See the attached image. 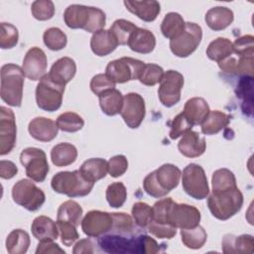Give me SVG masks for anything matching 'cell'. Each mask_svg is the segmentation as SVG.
Returning <instances> with one entry per match:
<instances>
[{
    "mask_svg": "<svg viewBox=\"0 0 254 254\" xmlns=\"http://www.w3.org/2000/svg\"><path fill=\"white\" fill-rule=\"evenodd\" d=\"M98 245L104 252L115 254H155L164 251L158 242L146 235L114 233L101 235L98 239Z\"/></svg>",
    "mask_w": 254,
    "mask_h": 254,
    "instance_id": "obj_1",
    "label": "cell"
},
{
    "mask_svg": "<svg viewBox=\"0 0 254 254\" xmlns=\"http://www.w3.org/2000/svg\"><path fill=\"white\" fill-rule=\"evenodd\" d=\"M64 20L70 29H83L88 33L94 34L103 30L106 16L99 8L72 4L65 9Z\"/></svg>",
    "mask_w": 254,
    "mask_h": 254,
    "instance_id": "obj_2",
    "label": "cell"
},
{
    "mask_svg": "<svg viewBox=\"0 0 254 254\" xmlns=\"http://www.w3.org/2000/svg\"><path fill=\"white\" fill-rule=\"evenodd\" d=\"M25 73L15 64H6L1 67V98L10 106L20 107L23 98Z\"/></svg>",
    "mask_w": 254,
    "mask_h": 254,
    "instance_id": "obj_3",
    "label": "cell"
},
{
    "mask_svg": "<svg viewBox=\"0 0 254 254\" xmlns=\"http://www.w3.org/2000/svg\"><path fill=\"white\" fill-rule=\"evenodd\" d=\"M243 205V194L236 187L213 193L207 198V206L211 214L219 220H227L234 216Z\"/></svg>",
    "mask_w": 254,
    "mask_h": 254,
    "instance_id": "obj_4",
    "label": "cell"
},
{
    "mask_svg": "<svg viewBox=\"0 0 254 254\" xmlns=\"http://www.w3.org/2000/svg\"><path fill=\"white\" fill-rule=\"evenodd\" d=\"M51 186L58 193L65 194L68 197H77L87 195L91 191L94 184L87 181L79 170H75L56 174L52 178Z\"/></svg>",
    "mask_w": 254,
    "mask_h": 254,
    "instance_id": "obj_5",
    "label": "cell"
},
{
    "mask_svg": "<svg viewBox=\"0 0 254 254\" xmlns=\"http://www.w3.org/2000/svg\"><path fill=\"white\" fill-rule=\"evenodd\" d=\"M64 87L45 74L36 87V101L39 108L48 112L58 110L63 102Z\"/></svg>",
    "mask_w": 254,
    "mask_h": 254,
    "instance_id": "obj_6",
    "label": "cell"
},
{
    "mask_svg": "<svg viewBox=\"0 0 254 254\" xmlns=\"http://www.w3.org/2000/svg\"><path fill=\"white\" fill-rule=\"evenodd\" d=\"M144 65L145 63L142 61L123 57L109 62L105 69V74L115 84L124 83L130 80L139 79Z\"/></svg>",
    "mask_w": 254,
    "mask_h": 254,
    "instance_id": "obj_7",
    "label": "cell"
},
{
    "mask_svg": "<svg viewBox=\"0 0 254 254\" xmlns=\"http://www.w3.org/2000/svg\"><path fill=\"white\" fill-rule=\"evenodd\" d=\"M13 200L29 211H36L44 204L46 195L32 181L22 179L12 188Z\"/></svg>",
    "mask_w": 254,
    "mask_h": 254,
    "instance_id": "obj_8",
    "label": "cell"
},
{
    "mask_svg": "<svg viewBox=\"0 0 254 254\" xmlns=\"http://www.w3.org/2000/svg\"><path fill=\"white\" fill-rule=\"evenodd\" d=\"M165 221L166 224L176 228L190 229L199 225L200 212L195 206L187 203H177L172 199L166 211Z\"/></svg>",
    "mask_w": 254,
    "mask_h": 254,
    "instance_id": "obj_9",
    "label": "cell"
},
{
    "mask_svg": "<svg viewBox=\"0 0 254 254\" xmlns=\"http://www.w3.org/2000/svg\"><path fill=\"white\" fill-rule=\"evenodd\" d=\"M201 38V27L195 23L187 22L185 30L178 37L170 40L171 52L179 58H188L196 50Z\"/></svg>",
    "mask_w": 254,
    "mask_h": 254,
    "instance_id": "obj_10",
    "label": "cell"
},
{
    "mask_svg": "<svg viewBox=\"0 0 254 254\" xmlns=\"http://www.w3.org/2000/svg\"><path fill=\"white\" fill-rule=\"evenodd\" d=\"M182 184L184 190L192 198L203 199L209 193V187L204 170L197 164H189L183 171Z\"/></svg>",
    "mask_w": 254,
    "mask_h": 254,
    "instance_id": "obj_11",
    "label": "cell"
},
{
    "mask_svg": "<svg viewBox=\"0 0 254 254\" xmlns=\"http://www.w3.org/2000/svg\"><path fill=\"white\" fill-rule=\"evenodd\" d=\"M20 162L25 167L28 178L37 183L45 181L50 168L46 153L42 149L35 147L24 149L20 154Z\"/></svg>",
    "mask_w": 254,
    "mask_h": 254,
    "instance_id": "obj_12",
    "label": "cell"
},
{
    "mask_svg": "<svg viewBox=\"0 0 254 254\" xmlns=\"http://www.w3.org/2000/svg\"><path fill=\"white\" fill-rule=\"evenodd\" d=\"M184 86V76L177 70H167L158 88V96L166 107L176 105L181 99V90Z\"/></svg>",
    "mask_w": 254,
    "mask_h": 254,
    "instance_id": "obj_13",
    "label": "cell"
},
{
    "mask_svg": "<svg viewBox=\"0 0 254 254\" xmlns=\"http://www.w3.org/2000/svg\"><path fill=\"white\" fill-rule=\"evenodd\" d=\"M125 124L132 129L138 128L146 114L144 98L135 92L127 93L123 99V106L120 112Z\"/></svg>",
    "mask_w": 254,
    "mask_h": 254,
    "instance_id": "obj_14",
    "label": "cell"
},
{
    "mask_svg": "<svg viewBox=\"0 0 254 254\" xmlns=\"http://www.w3.org/2000/svg\"><path fill=\"white\" fill-rule=\"evenodd\" d=\"M17 127L14 112L5 107H0V155L9 154L16 144Z\"/></svg>",
    "mask_w": 254,
    "mask_h": 254,
    "instance_id": "obj_15",
    "label": "cell"
},
{
    "mask_svg": "<svg viewBox=\"0 0 254 254\" xmlns=\"http://www.w3.org/2000/svg\"><path fill=\"white\" fill-rule=\"evenodd\" d=\"M112 224V213L90 210L81 220V229L89 237H100L111 230Z\"/></svg>",
    "mask_w": 254,
    "mask_h": 254,
    "instance_id": "obj_16",
    "label": "cell"
},
{
    "mask_svg": "<svg viewBox=\"0 0 254 254\" xmlns=\"http://www.w3.org/2000/svg\"><path fill=\"white\" fill-rule=\"evenodd\" d=\"M47 65L48 61L45 52L38 47H33L26 53L22 68L25 75L35 81L46 74Z\"/></svg>",
    "mask_w": 254,
    "mask_h": 254,
    "instance_id": "obj_17",
    "label": "cell"
},
{
    "mask_svg": "<svg viewBox=\"0 0 254 254\" xmlns=\"http://www.w3.org/2000/svg\"><path fill=\"white\" fill-rule=\"evenodd\" d=\"M30 135L41 142H50L54 140L59 131L57 122L46 117H36L32 119L28 126Z\"/></svg>",
    "mask_w": 254,
    "mask_h": 254,
    "instance_id": "obj_18",
    "label": "cell"
},
{
    "mask_svg": "<svg viewBox=\"0 0 254 254\" xmlns=\"http://www.w3.org/2000/svg\"><path fill=\"white\" fill-rule=\"evenodd\" d=\"M206 148L205 140L197 132L188 131L178 144V149L182 155L187 158H196L201 156Z\"/></svg>",
    "mask_w": 254,
    "mask_h": 254,
    "instance_id": "obj_19",
    "label": "cell"
},
{
    "mask_svg": "<svg viewBox=\"0 0 254 254\" xmlns=\"http://www.w3.org/2000/svg\"><path fill=\"white\" fill-rule=\"evenodd\" d=\"M75 72V62L71 58L64 57L54 63L48 74L54 81L65 86V84L73 78Z\"/></svg>",
    "mask_w": 254,
    "mask_h": 254,
    "instance_id": "obj_20",
    "label": "cell"
},
{
    "mask_svg": "<svg viewBox=\"0 0 254 254\" xmlns=\"http://www.w3.org/2000/svg\"><path fill=\"white\" fill-rule=\"evenodd\" d=\"M221 247L223 253H253L254 251V239L252 235L242 234L235 236L232 234H226L222 238Z\"/></svg>",
    "mask_w": 254,
    "mask_h": 254,
    "instance_id": "obj_21",
    "label": "cell"
},
{
    "mask_svg": "<svg viewBox=\"0 0 254 254\" xmlns=\"http://www.w3.org/2000/svg\"><path fill=\"white\" fill-rule=\"evenodd\" d=\"M128 11L135 14L145 22H153L161 12V6L158 1H124Z\"/></svg>",
    "mask_w": 254,
    "mask_h": 254,
    "instance_id": "obj_22",
    "label": "cell"
},
{
    "mask_svg": "<svg viewBox=\"0 0 254 254\" xmlns=\"http://www.w3.org/2000/svg\"><path fill=\"white\" fill-rule=\"evenodd\" d=\"M31 230L33 236L39 241H54L59 236L57 222L45 215H40L33 220Z\"/></svg>",
    "mask_w": 254,
    "mask_h": 254,
    "instance_id": "obj_23",
    "label": "cell"
},
{
    "mask_svg": "<svg viewBox=\"0 0 254 254\" xmlns=\"http://www.w3.org/2000/svg\"><path fill=\"white\" fill-rule=\"evenodd\" d=\"M117 46L118 43L109 30H100L94 33L90 39L91 51L98 57H105L111 54Z\"/></svg>",
    "mask_w": 254,
    "mask_h": 254,
    "instance_id": "obj_24",
    "label": "cell"
},
{
    "mask_svg": "<svg viewBox=\"0 0 254 254\" xmlns=\"http://www.w3.org/2000/svg\"><path fill=\"white\" fill-rule=\"evenodd\" d=\"M234 19L231 9L224 6L210 8L204 17L206 25L213 31H221L227 28Z\"/></svg>",
    "mask_w": 254,
    "mask_h": 254,
    "instance_id": "obj_25",
    "label": "cell"
},
{
    "mask_svg": "<svg viewBox=\"0 0 254 254\" xmlns=\"http://www.w3.org/2000/svg\"><path fill=\"white\" fill-rule=\"evenodd\" d=\"M128 46L133 52L149 54L155 49L156 38L151 31L143 28H137L130 36Z\"/></svg>",
    "mask_w": 254,
    "mask_h": 254,
    "instance_id": "obj_26",
    "label": "cell"
},
{
    "mask_svg": "<svg viewBox=\"0 0 254 254\" xmlns=\"http://www.w3.org/2000/svg\"><path fill=\"white\" fill-rule=\"evenodd\" d=\"M154 172L158 184L168 193L178 187L182 172L177 166L173 164H164Z\"/></svg>",
    "mask_w": 254,
    "mask_h": 254,
    "instance_id": "obj_27",
    "label": "cell"
},
{
    "mask_svg": "<svg viewBox=\"0 0 254 254\" xmlns=\"http://www.w3.org/2000/svg\"><path fill=\"white\" fill-rule=\"evenodd\" d=\"M209 106L207 102L201 97H192L185 103L184 115L193 125L201 124L209 113Z\"/></svg>",
    "mask_w": 254,
    "mask_h": 254,
    "instance_id": "obj_28",
    "label": "cell"
},
{
    "mask_svg": "<svg viewBox=\"0 0 254 254\" xmlns=\"http://www.w3.org/2000/svg\"><path fill=\"white\" fill-rule=\"evenodd\" d=\"M98 98L100 108L104 114L108 116H114L121 112L124 96L118 89H108L101 93Z\"/></svg>",
    "mask_w": 254,
    "mask_h": 254,
    "instance_id": "obj_29",
    "label": "cell"
},
{
    "mask_svg": "<svg viewBox=\"0 0 254 254\" xmlns=\"http://www.w3.org/2000/svg\"><path fill=\"white\" fill-rule=\"evenodd\" d=\"M81 175L89 182L96 183L108 173L107 162L101 158H91L83 162L79 168Z\"/></svg>",
    "mask_w": 254,
    "mask_h": 254,
    "instance_id": "obj_30",
    "label": "cell"
},
{
    "mask_svg": "<svg viewBox=\"0 0 254 254\" xmlns=\"http://www.w3.org/2000/svg\"><path fill=\"white\" fill-rule=\"evenodd\" d=\"M77 158V150L70 143H60L51 151V159L55 166L65 167L75 162Z\"/></svg>",
    "mask_w": 254,
    "mask_h": 254,
    "instance_id": "obj_31",
    "label": "cell"
},
{
    "mask_svg": "<svg viewBox=\"0 0 254 254\" xmlns=\"http://www.w3.org/2000/svg\"><path fill=\"white\" fill-rule=\"evenodd\" d=\"M229 121L230 116L228 114L219 110L209 111L205 119L201 122L200 129L204 135L217 134L229 124Z\"/></svg>",
    "mask_w": 254,
    "mask_h": 254,
    "instance_id": "obj_32",
    "label": "cell"
},
{
    "mask_svg": "<svg viewBox=\"0 0 254 254\" xmlns=\"http://www.w3.org/2000/svg\"><path fill=\"white\" fill-rule=\"evenodd\" d=\"M30 246V236L23 229L12 230L6 238V249L10 254H24Z\"/></svg>",
    "mask_w": 254,
    "mask_h": 254,
    "instance_id": "obj_33",
    "label": "cell"
},
{
    "mask_svg": "<svg viewBox=\"0 0 254 254\" xmlns=\"http://www.w3.org/2000/svg\"><path fill=\"white\" fill-rule=\"evenodd\" d=\"M185 26L186 23L179 13L170 12L162 21L161 32L164 37L172 40L178 37L185 30Z\"/></svg>",
    "mask_w": 254,
    "mask_h": 254,
    "instance_id": "obj_34",
    "label": "cell"
},
{
    "mask_svg": "<svg viewBox=\"0 0 254 254\" xmlns=\"http://www.w3.org/2000/svg\"><path fill=\"white\" fill-rule=\"evenodd\" d=\"M232 43L230 42V40L222 37L213 40L206 49V56L208 57V59L217 63L229 56H232Z\"/></svg>",
    "mask_w": 254,
    "mask_h": 254,
    "instance_id": "obj_35",
    "label": "cell"
},
{
    "mask_svg": "<svg viewBox=\"0 0 254 254\" xmlns=\"http://www.w3.org/2000/svg\"><path fill=\"white\" fill-rule=\"evenodd\" d=\"M82 217V208L81 206L74 200H66L63 202L57 213V220L68 221L75 226H78L81 222Z\"/></svg>",
    "mask_w": 254,
    "mask_h": 254,
    "instance_id": "obj_36",
    "label": "cell"
},
{
    "mask_svg": "<svg viewBox=\"0 0 254 254\" xmlns=\"http://www.w3.org/2000/svg\"><path fill=\"white\" fill-rule=\"evenodd\" d=\"M211 184L213 193L234 189L237 187L234 174L230 170L225 168L214 171L211 178Z\"/></svg>",
    "mask_w": 254,
    "mask_h": 254,
    "instance_id": "obj_37",
    "label": "cell"
},
{
    "mask_svg": "<svg viewBox=\"0 0 254 254\" xmlns=\"http://www.w3.org/2000/svg\"><path fill=\"white\" fill-rule=\"evenodd\" d=\"M182 242L185 246L190 249H199L201 248L207 239V234L204 228L200 225L190 229L181 230Z\"/></svg>",
    "mask_w": 254,
    "mask_h": 254,
    "instance_id": "obj_38",
    "label": "cell"
},
{
    "mask_svg": "<svg viewBox=\"0 0 254 254\" xmlns=\"http://www.w3.org/2000/svg\"><path fill=\"white\" fill-rule=\"evenodd\" d=\"M138 27L132 22L125 19H118L114 21L109 31L116 39L118 45H128L130 36Z\"/></svg>",
    "mask_w": 254,
    "mask_h": 254,
    "instance_id": "obj_39",
    "label": "cell"
},
{
    "mask_svg": "<svg viewBox=\"0 0 254 254\" xmlns=\"http://www.w3.org/2000/svg\"><path fill=\"white\" fill-rule=\"evenodd\" d=\"M44 44L51 51H60L65 48L67 39L66 35L59 28L52 27L45 31L43 35Z\"/></svg>",
    "mask_w": 254,
    "mask_h": 254,
    "instance_id": "obj_40",
    "label": "cell"
},
{
    "mask_svg": "<svg viewBox=\"0 0 254 254\" xmlns=\"http://www.w3.org/2000/svg\"><path fill=\"white\" fill-rule=\"evenodd\" d=\"M105 196L111 207H121L127 198V190L124 184L121 182H115L109 185L106 189Z\"/></svg>",
    "mask_w": 254,
    "mask_h": 254,
    "instance_id": "obj_41",
    "label": "cell"
},
{
    "mask_svg": "<svg viewBox=\"0 0 254 254\" xmlns=\"http://www.w3.org/2000/svg\"><path fill=\"white\" fill-rule=\"evenodd\" d=\"M57 124L62 131L73 133L79 131L83 127L84 121L81 116L74 112H64L58 117Z\"/></svg>",
    "mask_w": 254,
    "mask_h": 254,
    "instance_id": "obj_42",
    "label": "cell"
},
{
    "mask_svg": "<svg viewBox=\"0 0 254 254\" xmlns=\"http://www.w3.org/2000/svg\"><path fill=\"white\" fill-rule=\"evenodd\" d=\"M132 217L139 227L146 228L153 220V209L145 202H135L132 207Z\"/></svg>",
    "mask_w": 254,
    "mask_h": 254,
    "instance_id": "obj_43",
    "label": "cell"
},
{
    "mask_svg": "<svg viewBox=\"0 0 254 254\" xmlns=\"http://www.w3.org/2000/svg\"><path fill=\"white\" fill-rule=\"evenodd\" d=\"M164 73V69L160 65L155 64H145L139 76V80L144 85L153 86L162 80Z\"/></svg>",
    "mask_w": 254,
    "mask_h": 254,
    "instance_id": "obj_44",
    "label": "cell"
},
{
    "mask_svg": "<svg viewBox=\"0 0 254 254\" xmlns=\"http://www.w3.org/2000/svg\"><path fill=\"white\" fill-rule=\"evenodd\" d=\"M113 224L111 232L120 234H133L134 222L132 217L125 212H113L112 213Z\"/></svg>",
    "mask_w": 254,
    "mask_h": 254,
    "instance_id": "obj_45",
    "label": "cell"
},
{
    "mask_svg": "<svg viewBox=\"0 0 254 254\" xmlns=\"http://www.w3.org/2000/svg\"><path fill=\"white\" fill-rule=\"evenodd\" d=\"M31 12L35 19L47 21L53 18L55 14V5L51 0H37L32 3Z\"/></svg>",
    "mask_w": 254,
    "mask_h": 254,
    "instance_id": "obj_46",
    "label": "cell"
},
{
    "mask_svg": "<svg viewBox=\"0 0 254 254\" xmlns=\"http://www.w3.org/2000/svg\"><path fill=\"white\" fill-rule=\"evenodd\" d=\"M0 32V47L3 50L14 48L19 39V33L15 26L10 23H1Z\"/></svg>",
    "mask_w": 254,
    "mask_h": 254,
    "instance_id": "obj_47",
    "label": "cell"
},
{
    "mask_svg": "<svg viewBox=\"0 0 254 254\" xmlns=\"http://www.w3.org/2000/svg\"><path fill=\"white\" fill-rule=\"evenodd\" d=\"M57 224L64 245L69 247L79 238V234L74 224L63 220H57Z\"/></svg>",
    "mask_w": 254,
    "mask_h": 254,
    "instance_id": "obj_48",
    "label": "cell"
},
{
    "mask_svg": "<svg viewBox=\"0 0 254 254\" xmlns=\"http://www.w3.org/2000/svg\"><path fill=\"white\" fill-rule=\"evenodd\" d=\"M233 54L238 55L239 57H248L253 56L254 54V38L251 35L242 36L235 40L232 43Z\"/></svg>",
    "mask_w": 254,
    "mask_h": 254,
    "instance_id": "obj_49",
    "label": "cell"
},
{
    "mask_svg": "<svg viewBox=\"0 0 254 254\" xmlns=\"http://www.w3.org/2000/svg\"><path fill=\"white\" fill-rule=\"evenodd\" d=\"M192 125L190 121L186 118L183 112L178 114L171 123V131H170V138L175 140L180 136L184 135L186 132L191 130Z\"/></svg>",
    "mask_w": 254,
    "mask_h": 254,
    "instance_id": "obj_50",
    "label": "cell"
},
{
    "mask_svg": "<svg viewBox=\"0 0 254 254\" xmlns=\"http://www.w3.org/2000/svg\"><path fill=\"white\" fill-rule=\"evenodd\" d=\"M89 86L91 91L95 95L99 96L104 91L115 88V83L111 79H109L105 73H98L91 78Z\"/></svg>",
    "mask_w": 254,
    "mask_h": 254,
    "instance_id": "obj_51",
    "label": "cell"
},
{
    "mask_svg": "<svg viewBox=\"0 0 254 254\" xmlns=\"http://www.w3.org/2000/svg\"><path fill=\"white\" fill-rule=\"evenodd\" d=\"M108 173L112 178H118L125 174L128 169V161L124 155H116L107 162Z\"/></svg>",
    "mask_w": 254,
    "mask_h": 254,
    "instance_id": "obj_52",
    "label": "cell"
},
{
    "mask_svg": "<svg viewBox=\"0 0 254 254\" xmlns=\"http://www.w3.org/2000/svg\"><path fill=\"white\" fill-rule=\"evenodd\" d=\"M148 230L151 234H153L157 238H161V239H171L177 234L176 227L169 225V224L158 223L153 220L148 225Z\"/></svg>",
    "mask_w": 254,
    "mask_h": 254,
    "instance_id": "obj_53",
    "label": "cell"
},
{
    "mask_svg": "<svg viewBox=\"0 0 254 254\" xmlns=\"http://www.w3.org/2000/svg\"><path fill=\"white\" fill-rule=\"evenodd\" d=\"M143 188H144V190L153 197L159 198L168 194V192L165 191L158 184L155 177V172H152L145 177L143 181Z\"/></svg>",
    "mask_w": 254,
    "mask_h": 254,
    "instance_id": "obj_54",
    "label": "cell"
},
{
    "mask_svg": "<svg viewBox=\"0 0 254 254\" xmlns=\"http://www.w3.org/2000/svg\"><path fill=\"white\" fill-rule=\"evenodd\" d=\"M235 73L242 76H253V56L239 57L236 61Z\"/></svg>",
    "mask_w": 254,
    "mask_h": 254,
    "instance_id": "obj_55",
    "label": "cell"
},
{
    "mask_svg": "<svg viewBox=\"0 0 254 254\" xmlns=\"http://www.w3.org/2000/svg\"><path fill=\"white\" fill-rule=\"evenodd\" d=\"M18 173L17 166L11 162L6 160H1L0 162V177L4 180H9L15 177Z\"/></svg>",
    "mask_w": 254,
    "mask_h": 254,
    "instance_id": "obj_56",
    "label": "cell"
},
{
    "mask_svg": "<svg viewBox=\"0 0 254 254\" xmlns=\"http://www.w3.org/2000/svg\"><path fill=\"white\" fill-rule=\"evenodd\" d=\"M36 253H64V251L57 243H54L53 240H48L40 241Z\"/></svg>",
    "mask_w": 254,
    "mask_h": 254,
    "instance_id": "obj_57",
    "label": "cell"
},
{
    "mask_svg": "<svg viewBox=\"0 0 254 254\" xmlns=\"http://www.w3.org/2000/svg\"><path fill=\"white\" fill-rule=\"evenodd\" d=\"M94 244L93 242L88 239V238H85V239H81L79 240L73 247V254H80V253H93L94 252V248H93Z\"/></svg>",
    "mask_w": 254,
    "mask_h": 254,
    "instance_id": "obj_58",
    "label": "cell"
}]
</instances>
